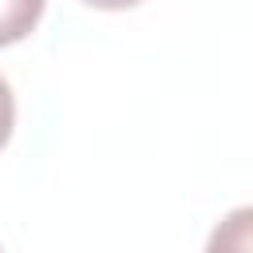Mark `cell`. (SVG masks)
Wrapping results in <instances>:
<instances>
[{
	"instance_id": "cell-5",
	"label": "cell",
	"mask_w": 253,
	"mask_h": 253,
	"mask_svg": "<svg viewBox=\"0 0 253 253\" xmlns=\"http://www.w3.org/2000/svg\"><path fill=\"white\" fill-rule=\"evenodd\" d=\"M0 253H4V249H0Z\"/></svg>"
},
{
	"instance_id": "cell-1",
	"label": "cell",
	"mask_w": 253,
	"mask_h": 253,
	"mask_svg": "<svg viewBox=\"0 0 253 253\" xmlns=\"http://www.w3.org/2000/svg\"><path fill=\"white\" fill-rule=\"evenodd\" d=\"M206 253H253V206H241V210H229L210 241H206Z\"/></svg>"
},
{
	"instance_id": "cell-4",
	"label": "cell",
	"mask_w": 253,
	"mask_h": 253,
	"mask_svg": "<svg viewBox=\"0 0 253 253\" xmlns=\"http://www.w3.org/2000/svg\"><path fill=\"white\" fill-rule=\"evenodd\" d=\"M83 4H91V8H107V12H119V8H134V4H142V0H83Z\"/></svg>"
},
{
	"instance_id": "cell-3",
	"label": "cell",
	"mask_w": 253,
	"mask_h": 253,
	"mask_svg": "<svg viewBox=\"0 0 253 253\" xmlns=\"http://www.w3.org/2000/svg\"><path fill=\"white\" fill-rule=\"evenodd\" d=\"M12 126H16V99H12L8 79L0 75V146L12 138Z\"/></svg>"
},
{
	"instance_id": "cell-2",
	"label": "cell",
	"mask_w": 253,
	"mask_h": 253,
	"mask_svg": "<svg viewBox=\"0 0 253 253\" xmlns=\"http://www.w3.org/2000/svg\"><path fill=\"white\" fill-rule=\"evenodd\" d=\"M43 4L47 0H0V47L32 36L43 16Z\"/></svg>"
}]
</instances>
